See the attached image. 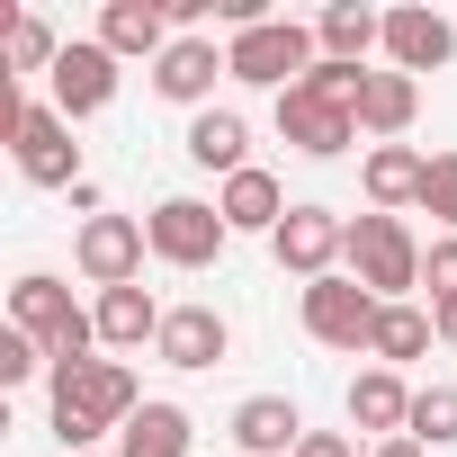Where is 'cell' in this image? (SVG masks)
Returning a JSON list of instances; mask_svg holds the SVG:
<instances>
[{
    "label": "cell",
    "mask_w": 457,
    "mask_h": 457,
    "mask_svg": "<svg viewBox=\"0 0 457 457\" xmlns=\"http://www.w3.org/2000/svg\"><path fill=\"white\" fill-rule=\"evenodd\" d=\"M10 323L46 350V368H90V359H99V314L72 305V287H63L54 270H28V278L10 287Z\"/></svg>",
    "instance_id": "obj_1"
},
{
    "label": "cell",
    "mask_w": 457,
    "mask_h": 457,
    "mask_svg": "<svg viewBox=\"0 0 457 457\" xmlns=\"http://www.w3.org/2000/svg\"><path fill=\"white\" fill-rule=\"evenodd\" d=\"M341 261H350V278H359L377 305H403V296L421 287V261H430V252L412 243L403 215H377V206H368V215H350V252H341Z\"/></svg>",
    "instance_id": "obj_2"
},
{
    "label": "cell",
    "mask_w": 457,
    "mask_h": 457,
    "mask_svg": "<svg viewBox=\"0 0 457 457\" xmlns=\"http://www.w3.org/2000/svg\"><path fill=\"white\" fill-rule=\"evenodd\" d=\"M224 63H234V81H252V90H296L323 63V46H314L305 19H261V28H243L224 46Z\"/></svg>",
    "instance_id": "obj_3"
},
{
    "label": "cell",
    "mask_w": 457,
    "mask_h": 457,
    "mask_svg": "<svg viewBox=\"0 0 457 457\" xmlns=\"http://www.w3.org/2000/svg\"><path fill=\"white\" fill-rule=\"evenodd\" d=\"M144 234H153V261H170V270H215L224 243H234V224H224L215 197H162V206L144 215Z\"/></svg>",
    "instance_id": "obj_4"
},
{
    "label": "cell",
    "mask_w": 457,
    "mask_h": 457,
    "mask_svg": "<svg viewBox=\"0 0 457 457\" xmlns=\"http://www.w3.org/2000/svg\"><path fill=\"white\" fill-rule=\"evenodd\" d=\"M10 153L37 188H81V144H72V117L54 99H19L10 108Z\"/></svg>",
    "instance_id": "obj_5"
},
{
    "label": "cell",
    "mask_w": 457,
    "mask_h": 457,
    "mask_svg": "<svg viewBox=\"0 0 457 457\" xmlns=\"http://www.w3.org/2000/svg\"><path fill=\"white\" fill-rule=\"evenodd\" d=\"M46 386H54V403L63 412H81L99 439L108 430H126L135 412H144V395H135V368L126 359H90V368H46Z\"/></svg>",
    "instance_id": "obj_6"
},
{
    "label": "cell",
    "mask_w": 457,
    "mask_h": 457,
    "mask_svg": "<svg viewBox=\"0 0 457 457\" xmlns=\"http://www.w3.org/2000/svg\"><path fill=\"white\" fill-rule=\"evenodd\" d=\"M144 252H153V234H144V215H90L81 234H72V270L108 296V287H135L144 278Z\"/></svg>",
    "instance_id": "obj_7"
},
{
    "label": "cell",
    "mask_w": 457,
    "mask_h": 457,
    "mask_svg": "<svg viewBox=\"0 0 457 457\" xmlns=\"http://www.w3.org/2000/svg\"><path fill=\"white\" fill-rule=\"evenodd\" d=\"M377 314H386V305H377L350 270H332V278L305 287V332H314L323 350H368V341H377Z\"/></svg>",
    "instance_id": "obj_8"
},
{
    "label": "cell",
    "mask_w": 457,
    "mask_h": 457,
    "mask_svg": "<svg viewBox=\"0 0 457 457\" xmlns=\"http://www.w3.org/2000/svg\"><path fill=\"white\" fill-rule=\"evenodd\" d=\"M270 252H278V270H296V278L314 287V278H332V261L350 252V215H332V206H287V224L270 234Z\"/></svg>",
    "instance_id": "obj_9"
},
{
    "label": "cell",
    "mask_w": 457,
    "mask_h": 457,
    "mask_svg": "<svg viewBox=\"0 0 457 457\" xmlns=\"http://www.w3.org/2000/svg\"><path fill=\"white\" fill-rule=\"evenodd\" d=\"M278 135H287L305 162H341V153L359 144V108H332V99H314V90L296 81V90H278Z\"/></svg>",
    "instance_id": "obj_10"
},
{
    "label": "cell",
    "mask_w": 457,
    "mask_h": 457,
    "mask_svg": "<svg viewBox=\"0 0 457 457\" xmlns=\"http://www.w3.org/2000/svg\"><path fill=\"white\" fill-rule=\"evenodd\" d=\"M46 99L81 126V117H99L108 99H117V54L99 46V37H72L63 46V63H54V81H46Z\"/></svg>",
    "instance_id": "obj_11"
},
{
    "label": "cell",
    "mask_w": 457,
    "mask_h": 457,
    "mask_svg": "<svg viewBox=\"0 0 457 457\" xmlns=\"http://www.w3.org/2000/svg\"><path fill=\"white\" fill-rule=\"evenodd\" d=\"M224 350H234V323H224L215 305H170V314H162V341H153L162 368L197 377V368H224Z\"/></svg>",
    "instance_id": "obj_12"
},
{
    "label": "cell",
    "mask_w": 457,
    "mask_h": 457,
    "mask_svg": "<svg viewBox=\"0 0 457 457\" xmlns=\"http://www.w3.org/2000/svg\"><path fill=\"white\" fill-rule=\"evenodd\" d=\"M215 81H234V63H224V46H215V37H170V54L153 63V90H162L170 108H197V117H206Z\"/></svg>",
    "instance_id": "obj_13"
},
{
    "label": "cell",
    "mask_w": 457,
    "mask_h": 457,
    "mask_svg": "<svg viewBox=\"0 0 457 457\" xmlns=\"http://www.w3.org/2000/svg\"><path fill=\"white\" fill-rule=\"evenodd\" d=\"M457 54V28L439 19V10H386V72H439Z\"/></svg>",
    "instance_id": "obj_14"
},
{
    "label": "cell",
    "mask_w": 457,
    "mask_h": 457,
    "mask_svg": "<svg viewBox=\"0 0 457 457\" xmlns=\"http://www.w3.org/2000/svg\"><path fill=\"white\" fill-rule=\"evenodd\" d=\"M359 188H368L377 215H403V206H421V188H430V153H412V144H368Z\"/></svg>",
    "instance_id": "obj_15"
},
{
    "label": "cell",
    "mask_w": 457,
    "mask_h": 457,
    "mask_svg": "<svg viewBox=\"0 0 457 457\" xmlns=\"http://www.w3.org/2000/svg\"><path fill=\"white\" fill-rule=\"evenodd\" d=\"M99 46L117 54V63H162L170 54V10H162V0H108V10H99Z\"/></svg>",
    "instance_id": "obj_16"
},
{
    "label": "cell",
    "mask_w": 457,
    "mask_h": 457,
    "mask_svg": "<svg viewBox=\"0 0 457 457\" xmlns=\"http://www.w3.org/2000/svg\"><path fill=\"white\" fill-rule=\"evenodd\" d=\"M296 439H305V412L287 395H243L234 403V448L243 457H296Z\"/></svg>",
    "instance_id": "obj_17"
},
{
    "label": "cell",
    "mask_w": 457,
    "mask_h": 457,
    "mask_svg": "<svg viewBox=\"0 0 457 457\" xmlns=\"http://www.w3.org/2000/svg\"><path fill=\"white\" fill-rule=\"evenodd\" d=\"M412 117H421V81H412V72H368V90H359V135H368V144H403Z\"/></svg>",
    "instance_id": "obj_18"
},
{
    "label": "cell",
    "mask_w": 457,
    "mask_h": 457,
    "mask_svg": "<svg viewBox=\"0 0 457 457\" xmlns=\"http://www.w3.org/2000/svg\"><path fill=\"white\" fill-rule=\"evenodd\" d=\"M350 430L403 439V430H412V386H403L395 368H359V377H350Z\"/></svg>",
    "instance_id": "obj_19"
},
{
    "label": "cell",
    "mask_w": 457,
    "mask_h": 457,
    "mask_svg": "<svg viewBox=\"0 0 457 457\" xmlns=\"http://www.w3.org/2000/svg\"><path fill=\"white\" fill-rule=\"evenodd\" d=\"M179 153H188L197 170H215V179H234V170H252V126H243L234 108H206V117H188Z\"/></svg>",
    "instance_id": "obj_20"
},
{
    "label": "cell",
    "mask_w": 457,
    "mask_h": 457,
    "mask_svg": "<svg viewBox=\"0 0 457 457\" xmlns=\"http://www.w3.org/2000/svg\"><path fill=\"white\" fill-rule=\"evenodd\" d=\"M224 224H234V234H278V224H287V188H278V170H234V179H224Z\"/></svg>",
    "instance_id": "obj_21"
},
{
    "label": "cell",
    "mask_w": 457,
    "mask_h": 457,
    "mask_svg": "<svg viewBox=\"0 0 457 457\" xmlns=\"http://www.w3.org/2000/svg\"><path fill=\"white\" fill-rule=\"evenodd\" d=\"M90 314H99V350H144V341H162V314L170 305H153V287L135 278V287H108Z\"/></svg>",
    "instance_id": "obj_22"
},
{
    "label": "cell",
    "mask_w": 457,
    "mask_h": 457,
    "mask_svg": "<svg viewBox=\"0 0 457 457\" xmlns=\"http://www.w3.org/2000/svg\"><path fill=\"white\" fill-rule=\"evenodd\" d=\"M314 46H323V63H368L386 46V10H368V0H332V10L314 19Z\"/></svg>",
    "instance_id": "obj_23"
},
{
    "label": "cell",
    "mask_w": 457,
    "mask_h": 457,
    "mask_svg": "<svg viewBox=\"0 0 457 457\" xmlns=\"http://www.w3.org/2000/svg\"><path fill=\"white\" fill-rule=\"evenodd\" d=\"M197 448V421L179 403H144L126 430H117V457H188Z\"/></svg>",
    "instance_id": "obj_24"
},
{
    "label": "cell",
    "mask_w": 457,
    "mask_h": 457,
    "mask_svg": "<svg viewBox=\"0 0 457 457\" xmlns=\"http://www.w3.org/2000/svg\"><path fill=\"white\" fill-rule=\"evenodd\" d=\"M430 341H439V323H430L421 305H386V314H377V341H368V359L403 377V359H421Z\"/></svg>",
    "instance_id": "obj_25"
},
{
    "label": "cell",
    "mask_w": 457,
    "mask_h": 457,
    "mask_svg": "<svg viewBox=\"0 0 457 457\" xmlns=\"http://www.w3.org/2000/svg\"><path fill=\"white\" fill-rule=\"evenodd\" d=\"M0 46H10V81H28V72H46V81H54V63H63L54 28H46V19H28V10H0Z\"/></svg>",
    "instance_id": "obj_26"
},
{
    "label": "cell",
    "mask_w": 457,
    "mask_h": 457,
    "mask_svg": "<svg viewBox=\"0 0 457 457\" xmlns=\"http://www.w3.org/2000/svg\"><path fill=\"white\" fill-rule=\"evenodd\" d=\"M412 439L439 457L457 448V386H412Z\"/></svg>",
    "instance_id": "obj_27"
},
{
    "label": "cell",
    "mask_w": 457,
    "mask_h": 457,
    "mask_svg": "<svg viewBox=\"0 0 457 457\" xmlns=\"http://www.w3.org/2000/svg\"><path fill=\"white\" fill-rule=\"evenodd\" d=\"M421 206L457 234V153H430V188H421Z\"/></svg>",
    "instance_id": "obj_28"
},
{
    "label": "cell",
    "mask_w": 457,
    "mask_h": 457,
    "mask_svg": "<svg viewBox=\"0 0 457 457\" xmlns=\"http://www.w3.org/2000/svg\"><path fill=\"white\" fill-rule=\"evenodd\" d=\"M37 368H46V350H37V341H28V332L10 323V332H0V386H28Z\"/></svg>",
    "instance_id": "obj_29"
},
{
    "label": "cell",
    "mask_w": 457,
    "mask_h": 457,
    "mask_svg": "<svg viewBox=\"0 0 457 457\" xmlns=\"http://www.w3.org/2000/svg\"><path fill=\"white\" fill-rule=\"evenodd\" d=\"M421 287H430V305H448V296H457V234H439V243H430V261H421Z\"/></svg>",
    "instance_id": "obj_30"
},
{
    "label": "cell",
    "mask_w": 457,
    "mask_h": 457,
    "mask_svg": "<svg viewBox=\"0 0 457 457\" xmlns=\"http://www.w3.org/2000/svg\"><path fill=\"white\" fill-rule=\"evenodd\" d=\"M296 457H359V448H350V430H305Z\"/></svg>",
    "instance_id": "obj_31"
},
{
    "label": "cell",
    "mask_w": 457,
    "mask_h": 457,
    "mask_svg": "<svg viewBox=\"0 0 457 457\" xmlns=\"http://www.w3.org/2000/svg\"><path fill=\"white\" fill-rule=\"evenodd\" d=\"M368 457H430V448H421V439H412V430H403V439H377V448H368Z\"/></svg>",
    "instance_id": "obj_32"
},
{
    "label": "cell",
    "mask_w": 457,
    "mask_h": 457,
    "mask_svg": "<svg viewBox=\"0 0 457 457\" xmlns=\"http://www.w3.org/2000/svg\"><path fill=\"white\" fill-rule=\"evenodd\" d=\"M430 323H439V341L457 350V296H448V305H430Z\"/></svg>",
    "instance_id": "obj_33"
}]
</instances>
